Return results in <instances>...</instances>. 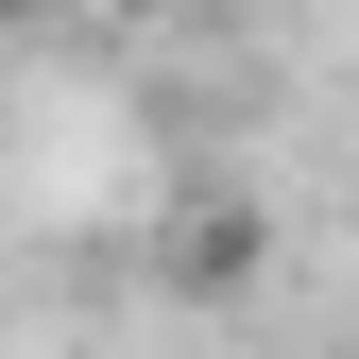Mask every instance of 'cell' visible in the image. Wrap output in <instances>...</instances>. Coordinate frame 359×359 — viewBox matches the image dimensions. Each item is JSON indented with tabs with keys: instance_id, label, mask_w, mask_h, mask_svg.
Wrapping results in <instances>:
<instances>
[{
	"instance_id": "1",
	"label": "cell",
	"mask_w": 359,
	"mask_h": 359,
	"mask_svg": "<svg viewBox=\"0 0 359 359\" xmlns=\"http://www.w3.org/2000/svg\"><path fill=\"white\" fill-rule=\"evenodd\" d=\"M240 257H257V222H240V205H205V222H189V291H240Z\"/></svg>"
}]
</instances>
